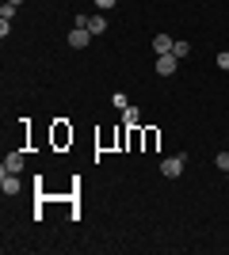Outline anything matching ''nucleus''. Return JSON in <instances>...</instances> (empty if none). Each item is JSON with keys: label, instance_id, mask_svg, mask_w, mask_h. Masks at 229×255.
Listing matches in <instances>:
<instances>
[{"label": "nucleus", "instance_id": "f257e3e1", "mask_svg": "<svg viewBox=\"0 0 229 255\" xmlns=\"http://www.w3.org/2000/svg\"><path fill=\"white\" fill-rule=\"evenodd\" d=\"M180 171H184V156H164L161 160V175L164 179H180Z\"/></svg>", "mask_w": 229, "mask_h": 255}, {"label": "nucleus", "instance_id": "f03ea898", "mask_svg": "<svg viewBox=\"0 0 229 255\" xmlns=\"http://www.w3.org/2000/svg\"><path fill=\"white\" fill-rule=\"evenodd\" d=\"M176 65H180V57H176V53H157V76H172Z\"/></svg>", "mask_w": 229, "mask_h": 255}, {"label": "nucleus", "instance_id": "7ed1b4c3", "mask_svg": "<svg viewBox=\"0 0 229 255\" xmlns=\"http://www.w3.org/2000/svg\"><path fill=\"white\" fill-rule=\"evenodd\" d=\"M19 175H15V171H0V191L4 194H19Z\"/></svg>", "mask_w": 229, "mask_h": 255}, {"label": "nucleus", "instance_id": "20e7f679", "mask_svg": "<svg viewBox=\"0 0 229 255\" xmlns=\"http://www.w3.org/2000/svg\"><path fill=\"white\" fill-rule=\"evenodd\" d=\"M88 42H92V31H88V27H76V31H69V46H73V50H84Z\"/></svg>", "mask_w": 229, "mask_h": 255}, {"label": "nucleus", "instance_id": "39448f33", "mask_svg": "<svg viewBox=\"0 0 229 255\" xmlns=\"http://www.w3.org/2000/svg\"><path fill=\"white\" fill-rule=\"evenodd\" d=\"M0 171H15V175H19L23 171V152H8V156H4V168Z\"/></svg>", "mask_w": 229, "mask_h": 255}, {"label": "nucleus", "instance_id": "423d86ee", "mask_svg": "<svg viewBox=\"0 0 229 255\" xmlns=\"http://www.w3.org/2000/svg\"><path fill=\"white\" fill-rule=\"evenodd\" d=\"M172 38H168V34H157V38H153V50H157V53H172Z\"/></svg>", "mask_w": 229, "mask_h": 255}, {"label": "nucleus", "instance_id": "0eeeda50", "mask_svg": "<svg viewBox=\"0 0 229 255\" xmlns=\"http://www.w3.org/2000/svg\"><path fill=\"white\" fill-rule=\"evenodd\" d=\"M88 31H92V34H103V31H107V19H103V15H92V19H88Z\"/></svg>", "mask_w": 229, "mask_h": 255}, {"label": "nucleus", "instance_id": "6e6552de", "mask_svg": "<svg viewBox=\"0 0 229 255\" xmlns=\"http://www.w3.org/2000/svg\"><path fill=\"white\" fill-rule=\"evenodd\" d=\"M122 122H126V126H138V107H126V111H122Z\"/></svg>", "mask_w": 229, "mask_h": 255}, {"label": "nucleus", "instance_id": "1a4fd4ad", "mask_svg": "<svg viewBox=\"0 0 229 255\" xmlns=\"http://www.w3.org/2000/svg\"><path fill=\"white\" fill-rule=\"evenodd\" d=\"M172 53H176V57H187V53H191V46H187V42H176Z\"/></svg>", "mask_w": 229, "mask_h": 255}, {"label": "nucleus", "instance_id": "9d476101", "mask_svg": "<svg viewBox=\"0 0 229 255\" xmlns=\"http://www.w3.org/2000/svg\"><path fill=\"white\" fill-rule=\"evenodd\" d=\"M214 164H218L222 171H229V152H218V156H214Z\"/></svg>", "mask_w": 229, "mask_h": 255}, {"label": "nucleus", "instance_id": "9b49d317", "mask_svg": "<svg viewBox=\"0 0 229 255\" xmlns=\"http://www.w3.org/2000/svg\"><path fill=\"white\" fill-rule=\"evenodd\" d=\"M218 69H222V73H229V50L218 53Z\"/></svg>", "mask_w": 229, "mask_h": 255}, {"label": "nucleus", "instance_id": "f8f14e48", "mask_svg": "<svg viewBox=\"0 0 229 255\" xmlns=\"http://www.w3.org/2000/svg\"><path fill=\"white\" fill-rule=\"evenodd\" d=\"M11 15H15V4H4V8H0V19L11 23Z\"/></svg>", "mask_w": 229, "mask_h": 255}, {"label": "nucleus", "instance_id": "ddd939ff", "mask_svg": "<svg viewBox=\"0 0 229 255\" xmlns=\"http://www.w3.org/2000/svg\"><path fill=\"white\" fill-rule=\"evenodd\" d=\"M92 4H96L99 11H107V8H115V4H119V0H92Z\"/></svg>", "mask_w": 229, "mask_h": 255}, {"label": "nucleus", "instance_id": "4468645a", "mask_svg": "<svg viewBox=\"0 0 229 255\" xmlns=\"http://www.w3.org/2000/svg\"><path fill=\"white\" fill-rule=\"evenodd\" d=\"M8 4H15V8H19V4H23V0H8Z\"/></svg>", "mask_w": 229, "mask_h": 255}, {"label": "nucleus", "instance_id": "2eb2a0df", "mask_svg": "<svg viewBox=\"0 0 229 255\" xmlns=\"http://www.w3.org/2000/svg\"><path fill=\"white\" fill-rule=\"evenodd\" d=\"M226 183H229V171H226Z\"/></svg>", "mask_w": 229, "mask_h": 255}]
</instances>
